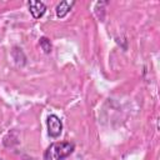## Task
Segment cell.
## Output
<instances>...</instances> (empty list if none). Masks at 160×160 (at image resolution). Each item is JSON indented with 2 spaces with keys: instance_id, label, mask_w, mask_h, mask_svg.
<instances>
[{
  "instance_id": "obj_4",
  "label": "cell",
  "mask_w": 160,
  "mask_h": 160,
  "mask_svg": "<svg viewBox=\"0 0 160 160\" xmlns=\"http://www.w3.org/2000/svg\"><path fill=\"white\" fill-rule=\"evenodd\" d=\"M75 5V1H60L59 4H58V6H56V16L58 18H60V19H62V18H65L69 12H70V10H71V8Z\"/></svg>"
},
{
  "instance_id": "obj_1",
  "label": "cell",
  "mask_w": 160,
  "mask_h": 160,
  "mask_svg": "<svg viewBox=\"0 0 160 160\" xmlns=\"http://www.w3.org/2000/svg\"><path fill=\"white\" fill-rule=\"evenodd\" d=\"M75 150V144L70 141H55L44 151V160H64Z\"/></svg>"
},
{
  "instance_id": "obj_6",
  "label": "cell",
  "mask_w": 160,
  "mask_h": 160,
  "mask_svg": "<svg viewBox=\"0 0 160 160\" xmlns=\"http://www.w3.org/2000/svg\"><path fill=\"white\" fill-rule=\"evenodd\" d=\"M0 160H2V159H1V158H0Z\"/></svg>"
},
{
  "instance_id": "obj_5",
  "label": "cell",
  "mask_w": 160,
  "mask_h": 160,
  "mask_svg": "<svg viewBox=\"0 0 160 160\" xmlns=\"http://www.w3.org/2000/svg\"><path fill=\"white\" fill-rule=\"evenodd\" d=\"M39 44H40V48L44 50L45 54H50V52H51V50H52V45H51V42H50V40H49L48 38H45V36L40 38Z\"/></svg>"
},
{
  "instance_id": "obj_2",
  "label": "cell",
  "mask_w": 160,
  "mask_h": 160,
  "mask_svg": "<svg viewBox=\"0 0 160 160\" xmlns=\"http://www.w3.org/2000/svg\"><path fill=\"white\" fill-rule=\"evenodd\" d=\"M46 125H48V134L50 138H59L62 132V121L61 119L55 115V114H50L46 118Z\"/></svg>"
},
{
  "instance_id": "obj_3",
  "label": "cell",
  "mask_w": 160,
  "mask_h": 160,
  "mask_svg": "<svg viewBox=\"0 0 160 160\" xmlns=\"http://www.w3.org/2000/svg\"><path fill=\"white\" fill-rule=\"evenodd\" d=\"M29 11L34 19H40L46 12V5L42 1H29Z\"/></svg>"
}]
</instances>
